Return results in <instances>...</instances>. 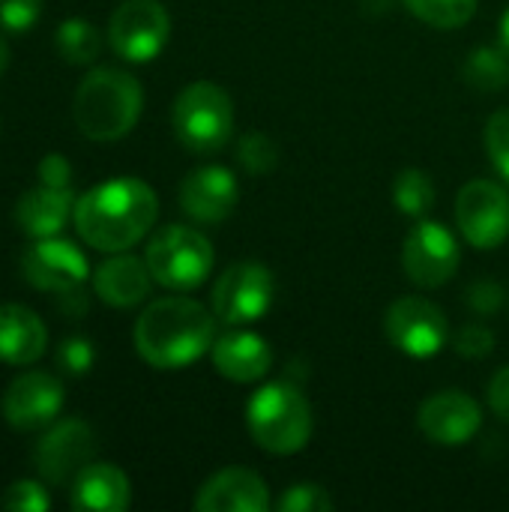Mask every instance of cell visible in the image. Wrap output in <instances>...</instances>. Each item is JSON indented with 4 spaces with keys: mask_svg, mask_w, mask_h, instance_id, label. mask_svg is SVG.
<instances>
[{
    "mask_svg": "<svg viewBox=\"0 0 509 512\" xmlns=\"http://www.w3.org/2000/svg\"><path fill=\"white\" fill-rule=\"evenodd\" d=\"M489 405H492V411L504 423H509V366L492 378V384H489Z\"/></svg>",
    "mask_w": 509,
    "mask_h": 512,
    "instance_id": "obj_36",
    "label": "cell"
},
{
    "mask_svg": "<svg viewBox=\"0 0 509 512\" xmlns=\"http://www.w3.org/2000/svg\"><path fill=\"white\" fill-rule=\"evenodd\" d=\"M171 39V18L159 0H123L108 21V42L129 63H150Z\"/></svg>",
    "mask_w": 509,
    "mask_h": 512,
    "instance_id": "obj_9",
    "label": "cell"
},
{
    "mask_svg": "<svg viewBox=\"0 0 509 512\" xmlns=\"http://www.w3.org/2000/svg\"><path fill=\"white\" fill-rule=\"evenodd\" d=\"M216 321L213 309L195 300H153L135 321V351L153 369H183L213 348Z\"/></svg>",
    "mask_w": 509,
    "mask_h": 512,
    "instance_id": "obj_2",
    "label": "cell"
},
{
    "mask_svg": "<svg viewBox=\"0 0 509 512\" xmlns=\"http://www.w3.org/2000/svg\"><path fill=\"white\" fill-rule=\"evenodd\" d=\"M387 339L414 360H429L444 351L450 339L447 315L426 297H399L384 315Z\"/></svg>",
    "mask_w": 509,
    "mask_h": 512,
    "instance_id": "obj_10",
    "label": "cell"
},
{
    "mask_svg": "<svg viewBox=\"0 0 509 512\" xmlns=\"http://www.w3.org/2000/svg\"><path fill=\"white\" fill-rule=\"evenodd\" d=\"M210 354H213L216 372L228 381H237V384L261 381L273 366L270 345L261 336L246 333V330H234V333L219 336L213 342Z\"/></svg>",
    "mask_w": 509,
    "mask_h": 512,
    "instance_id": "obj_19",
    "label": "cell"
},
{
    "mask_svg": "<svg viewBox=\"0 0 509 512\" xmlns=\"http://www.w3.org/2000/svg\"><path fill=\"white\" fill-rule=\"evenodd\" d=\"M237 159L249 174H267L279 162V147L264 132H249V135H243V141L237 147Z\"/></svg>",
    "mask_w": 509,
    "mask_h": 512,
    "instance_id": "obj_27",
    "label": "cell"
},
{
    "mask_svg": "<svg viewBox=\"0 0 509 512\" xmlns=\"http://www.w3.org/2000/svg\"><path fill=\"white\" fill-rule=\"evenodd\" d=\"M273 294H276L273 273L264 264L240 261V264H231L213 285L210 309L222 324L243 327V324L261 321L270 312Z\"/></svg>",
    "mask_w": 509,
    "mask_h": 512,
    "instance_id": "obj_8",
    "label": "cell"
},
{
    "mask_svg": "<svg viewBox=\"0 0 509 512\" xmlns=\"http://www.w3.org/2000/svg\"><path fill=\"white\" fill-rule=\"evenodd\" d=\"M435 183L426 171L420 168H405L399 171L396 183H393V198H396V207L405 213V216H426L435 204Z\"/></svg>",
    "mask_w": 509,
    "mask_h": 512,
    "instance_id": "obj_25",
    "label": "cell"
},
{
    "mask_svg": "<svg viewBox=\"0 0 509 512\" xmlns=\"http://www.w3.org/2000/svg\"><path fill=\"white\" fill-rule=\"evenodd\" d=\"M456 225L474 249H498L509 237V195L492 180H471L456 198Z\"/></svg>",
    "mask_w": 509,
    "mask_h": 512,
    "instance_id": "obj_11",
    "label": "cell"
},
{
    "mask_svg": "<svg viewBox=\"0 0 509 512\" xmlns=\"http://www.w3.org/2000/svg\"><path fill=\"white\" fill-rule=\"evenodd\" d=\"M495 348V333L486 324H468L462 327V333L456 336V351L468 360H480L489 357Z\"/></svg>",
    "mask_w": 509,
    "mask_h": 512,
    "instance_id": "obj_33",
    "label": "cell"
},
{
    "mask_svg": "<svg viewBox=\"0 0 509 512\" xmlns=\"http://www.w3.org/2000/svg\"><path fill=\"white\" fill-rule=\"evenodd\" d=\"M486 150L501 177L509 180V111H498L486 123Z\"/></svg>",
    "mask_w": 509,
    "mask_h": 512,
    "instance_id": "obj_30",
    "label": "cell"
},
{
    "mask_svg": "<svg viewBox=\"0 0 509 512\" xmlns=\"http://www.w3.org/2000/svg\"><path fill=\"white\" fill-rule=\"evenodd\" d=\"M54 360H57V369H60L63 375L81 378V375H87V372L93 369L96 351H93V342H90V339L72 336V339H63V342L57 345Z\"/></svg>",
    "mask_w": 509,
    "mask_h": 512,
    "instance_id": "obj_28",
    "label": "cell"
},
{
    "mask_svg": "<svg viewBox=\"0 0 509 512\" xmlns=\"http://www.w3.org/2000/svg\"><path fill=\"white\" fill-rule=\"evenodd\" d=\"M69 501L84 512H123L132 504L129 477L108 462H90L69 489Z\"/></svg>",
    "mask_w": 509,
    "mask_h": 512,
    "instance_id": "obj_20",
    "label": "cell"
},
{
    "mask_svg": "<svg viewBox=\"0 0 509 512\" xmlns=\"http://www.w3.org/2000/svg\"><path fill=\"white\" fill-rule=\"evenodd\" d=\"M405 6L411 9V15L441 30L462 27L477 12V0H405Z\"/></svg>",
    "mask_w": 509,
    "mask_h": 512,
    "instance_id": "obj_26",
    "label": "cell"
},
{
    "mask_svg": "<svg viewBox=\"0 0 509 512\" xmlns=\"http://www.w3.org/2000/svg\"><path fill=\"white\" fill-rule=\"evenodd\" d=\"M402 267L420 288H438L459 270V243L441 222H417L402 246Z\"/></svg>",
    "mask_w": 509,
    "mask_h": 512,
    "instance_id": "obj_13",
    "label": "cell"
},
{
    "mask_svg": "<svg viewBox=\"0 0 509 512\" xmlns=\"http://www.w3.org/2000/svg\"><path fill=\"white\" fill-rule=\"evenodd\" d=\"M468 303L474 312H483V315H492L501 309L504 303V291L495 285V282H477L471 291H468Z\"/></svg>",
    "mask_w": 509,
    "mask_h": 512,
    "instance_id": "obj_35",
    "label": "cell"
},
{
    "mask_svg": "<svg viewBox=\"0 0 509 512\" xmlns=\"http://www.w3.org/2000/svg\"><path fill=\"white\" fill-rule=\"evenodd\" d=\"M63 408V384L48 372H21L3 393V420L18 432L51 426Z\"/></svg>",
    "mask_w": 509,
    "mask_h": 512,
    "instance_id": "obj_14",
    "label": "cell"
},
{
    "mask_svg": "<svg viewBox=\"0 0 509 512\" xmlns=\"http://www.w3.org/2000/svg\"><path fill=\"white\" fill-rule=\"evenodd\" d=\"M54 45L60 51V57L72 66H87L99 57L102 51V36L99 30L84 21V18H69L57 27V36H54Z\"/></svg>",
    "mask_w": 509,
    "mask_h": 512,
    "instance_id": "obj_24",
    "label": "cell"
},
{
    "mask_svg": "<svg viewBox=\"0 0 509 512\" xmlns=\"http://www.w3.org/2000/svg\"><path fill=\"white\" fill-rule=\"evenodd\" d=\"M75 201L78 198L72 195V189H51V186L30 189L15 204V225L33 240L57 237L69 222V216L75 213Z\"/></svg>",
    "mask_w": 509,
    "mask_h": 512,
    "instance_id": "obj_21",
    "label": "cell"
},
{
    "mask_svg": "<svg viewBox=\"0 0 509 512\" xmlns=\"http://www.w3.org/2000/svg\"><path fill=\"white\" fill-rule=\"evenodd\" d=\"M144 261L162 288L192 291L213 270V246L195 228L168 225L147 243Z\"/></svg>",
    "mask_w": 509,
    "mask_h": 512,
    "instance_id": "obj_7",
    "label": "cell"
},
{
    "mask_svg": "<svg viewBox=\"0 0 509 512\" xmlns=\"http://www.w3.org/2000/svg\"><path fill=\"white\" fill-rule=\"evenodd\" d=\"M141 108L144 90L138 78L111 66L87 72L72 99L75 126L90 141H117L129 135L141 117Z\"/></svg>",
    "mask_w": 509,
    "mask_h": 512,
    "instance_id": "obj_3",
    "label": "cell"
},
{
    "mask_svg": "<svg viewBox=\"0 0 509 512\" xmlns=\"http://www.w3.org/2000/svg\"><path fill=\"white\" fill-rule=\"evenodd\" d=\"M3 507L12 512H45L51 510V498L36 480H18L6 489Z\"/></svg>",
    "mask_w": 509,
    "mask_h": 512,
    "instance_id": "obj_31",
    "label": "cell"
},
{
    "mask_svg": "<svg viewBox=\"0 0 509 512\" xmlns=\"http://www.w3.org/2000/svg\"><path fill=\"white\" fill-rule=\"evenodd\" d=\"M267 507V483L246 468H228L213 474L195 498L198 512H264Z\"/></svg>",
    "mask_w": 509,
    "mask_h": 512,
    "instance_id": "obj_17",
    "label": "cell"
},
{
    "mask_svg": "<svg viewBox=\"0 0 509 512\" xmlns=\"http://www.w3.org/2000/svg\"><path fill=\"white\" fill-rule=\"evenodd\" d=\"M153 282L156 279H153L147 261L132 258V255H123V252H114L93 273V291H96V297L105 306H114V309H132L141 300H147Z\"/></svg>",
    "mask_w": 509,
    "mask_h": 512,
    "instance_id": "obj_18",
    "label": "cell"
},
{
    "mask_svg": "<svg viewBox=\"0 0 509 512\" xmlns=\"http://www.w3.org/2000/svg\"><path fill=\"white\" fill-rule=\"evenodd\" d=\"M171 126L177 141L198 156H210L231 141L234 105L231 96L213 81H195L180 90L171 108Z\"/></svg>",
    "mask_w": 509,
    "mask_h": 512,
    "instance_id": "obj_5",
    "label": "cell"
},
{
    "mask_svg": "<svg viewBox=\"0 0 509 512\" xmlns=\"http://www.w3.org/2000/svg\"><path fill=\"white\" fill-rule=\"evenodd\" d=\"M462 75H465V81H468L474 90H483V93H495V90L507 87L509 51L504 45L471 51V57H468L465 66H462Z\"/></svg>",
    "mask_w": 509,
    "mask_h": 512,
    "instance_id": "obj_23",
    "label": "cell"
},
{
    "mask_svg": "<svg viewBox=\"0 0 509 512\" xmlns=\"http://www.w3.org/2000/svg\"><path fill=\"white\" fill-rule=\"evenodd\" d=\"M279 510L282 512H327L333 510V498L315 486V483H297L291 486L282 501H279Z\"/></svg>",
    "mask_w": 509,
    "mask_h": 512,
    "instance_id": "obj_29",
    "label": "cell"
},
{
    "mask_svg": "<svg viewBox=\"0 0 509 512\" xmlns=\"http://www.w3.org/2000/svg\"><path fill=\"white\" fill-rule=\"evenodd\" d=\"M21 276L45 294H54L66 312L81 315L84 303V282L90 276V264L84 252L60 237H42L21 255Z\"/></svg>",
    "mask_w": 509,
    "mask_h": 512,
    "instance_id": "obj_6",
    "label": "cell"
},
{
    "mask_svg": "<svg viewBox=\"0 0 509 512\" xmlns=\"http://www.w3.org/2000/svg\"><path fill=\"white\" fill-rule=\"evenodd\" d=\"M6 66H9V48H6V42L0 39V75L6 72Z\"/></svg>",
    "mask_w": 509,
    "mask_h": 512,
    "instance_id": "obj_38",
    "label": "cell"
},
{
    "mask_svg": "<svg viewBox=\"0 0 509 512\" xmlns=\"http://www.w3.org/2000/svg\"><path fill=\"white\" fill-rule=\"evenodd\" d=\"M240 201V183L237 177L222 165H207L180 183V207L189 219L201 225H219L225 222Z\"/></svg>",
    "mask_w": 509,
    "mask_h": 512,
    "instance_id": "obj_15",
    "label": "cell"
},
{
    "mask_svg": "<svg viewBox=\"0 0 509 512\" xmlns=\"http://www.w3.org/2000/svg\"><path fill=\"white\" fill-rule=\"evenodd\" d=\"M48 345V330L36 312L18 303L0 306V360L9 366H33Z\"/></svg>",
    "mask_w": 509,
    "mask_h": 512,
    "instance_id": "obj_22",
    "label": "cell"
},
{
    "mask_svg": "<svg viewBox=\"0 0 509 512\" xmlns=\"http://www.w3.org/2000/svg\"><path fill=\"white\" fill-rule=\"evenodd\" d=\"M42 15V0H0V27L6 33H27Z\"/></svg>",
    "mask_w": 509,
    "mask_h": 512,
    "instance_id": "obj_32",
    "label": "cell"
},
{
    "mask_svg": "<svg viewBox=\"0 0 509 512\" xmlns=\"http://www.w3.org/2000/svg\"><path fill=\"white\" fill-rule=\"evenodd\" d=\"M39 183L42 186H51V189H72V165L60 156V153H48L39 168Z\"/></svg>",
    "mask_w": 509,
    "mask_h": 512,
    "instance_id": "obj_34",
    "label": "cell"
},
{
    "mask_svg": "<svg viewBox=\"0 0 509 512\" xmlns=\"http://www.w3.org/2000/svg\"><path fill=\"white\" fill-rule=\"evenodd\" d=\"M93 453V429L84 420H63L54 423L33 447V468L45 483L66 486L93 462Z\"/></svg>",
    "mask_w": 509,
    "mask_h": 512,
    "instance_id": "obj_12",
    "label": "cell"
},
{
    "mask_svg": "<svg viewBox=\"0 0 509 512\" xmlns=\"http://www.w3.org/2000/svg\"><path fill=\"white\" fill-rule=\"evenodd\" d=\"M501 45L509 51V9L501 15Z\"/></svg>",
    "mask_w": 509,
    "mask_h": 512,
    "instance_id": "obj_37",
    "label": "cell"
},
{
    "mask_svg": "<svg viewBox=\"0 0 509 512\" xmlns=\"http://www.w3.org/2000/svg\"><path fill=\"white\" fill-rule=\"evenodd\" d=\"M159 216L156 192L138 177H117L93 186L75 201V231L96 252H126L147 237Z\"/></svg>",
    "mask_w": 509,
    "mask_h": 512,
    "instance_id": "obj_1",
    "label": "cell"
},
{
    "mask_svg": "<svg viewBox=\"0 0 509 512\" xmlns=\"http://www.w3.org/2000/svg\"><path fill=\"white\" fill-rule=\"evenodd\" d=\"M420 429L432 444L441 447H462L474 441L483 426L480 405L462 390H444L423 402L420 408Z\"/></svg>",
    "mask_w": 509,
    "mask_h": 512,
    "instance_id": "obj_16",
    "label": "cell"
},
{
    "mask_svg": "<svg viewBox=\"0 0 509 512\" xmlns=\"http://www.w3.org/2000/svg\"><path fill=\"white\" fill-rule=\"evenodd\" d=\"M246 423L255 444L276 456L300 453L312 438V408L291 384L261 387L246 408Z\"/></svg>",
    "mask_w": 509,
    "mask_h": 512,
    "instance_id": "obj_4",
    "label": "cell"
}]
</instances>
